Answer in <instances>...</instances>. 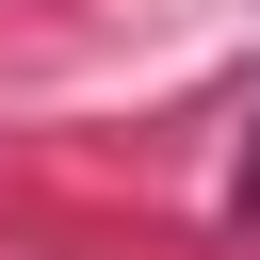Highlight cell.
Returning <instances> with one entry per match:
<instances>
[{
	"label": "cell",
	"mask_w": 260,
	"mask_h": 260,
	"mask_svg": "<svg viewBox=\"0 0 260 260\" xmlns=\"http://www.w3.org/2000/svg\"><path fill=\"white\" fill-rule=\"evenodd\" d=\"M244 211H260V146H244Z\"/></svg>",
	"instance_id": "cell-1"
}]
</instances>
